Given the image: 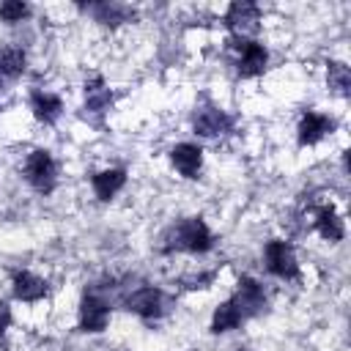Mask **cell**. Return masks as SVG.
Wrapping results in <instances>:
<instances>
[{"instance_id": "6da1fadb", "label": "cell", "mask_w": 351, "mask_h": 351, "mask_svg": "<svg viewBox=\"0 0 351 351\" xmlns=\"http://www.w3.org/2000/svg\"><path fill=\"white\" fill-rule=\"evenodd\" d=\"M211 244H214V236L200 217H186L165 233V252H173V250L206 252L211 250Z\"/></svg>"}, {"instance_id": "7a4b0ae2", "label": "cell", "mask_w": 351, "mask_h": 351, "mask_svg": "<svg viewBox=\"0 0 351 351\" xmlns=\"http://www.w3.org/2000/svg\"><path fill=\"white\" fill-rule=\"evenodd\" d=\"M55 176H58V167H55V159L49 156V151H33L25 162V178L38 189V192H52L55 189Z\"/></svg>"}, {"instance_id": "3957f363", "label": "cell", "mask_w": 351, "mask_h": 351, "mask_svg": "<svg viewBox=\"0 0 351 351\" xmlns=\"http://www.w3.org/2000/svg\"><path fill=\"white\" fill-rule=\"evenodd\" d=\"M266 266L274 277H282V280H293L299 277V263H296V255H293V247L288 241H269L266 244Z\"/></svg>"}, {"instance_id": "277c9868", "label": "cell", "mask_w": 351, "mask_h": 351, "mask_svg": "<svg viewBox=\"0 0 351 351\" xmlns=\"http://www.w3.org/2000/svg\"><path fill=\"white\" fill-rule=\"evenodd\" d=\"M233 47L239 49V63H236V69H239L241 77H258V74H263V69H266V63H269V52H266L263 44L236 38Z\"/></svg>"}, {"instance_id": "5b68a950", "label": "cell", "mask_w": 351, "mask_h": 351, "mask_svg": "<svg viewBox=\"0 0 351 351\" xmlns=\"http://www.w3.org/2000/svg\"><path fill=\"white\" fill-rule=\"evenodd\" d=\"M225 25L241 38V36H252V33H258V27H261V8L255 5V3H233L230 8H228V14H225Z\"/></svg>"}, {"instance_id": "8992f818", "label": "cell", "mask_w": 351, "mask_h": 351, "mask_svg": "<svg viewBox=\"0 0 351 351\" xmlns=\"http://www.w3.org/2000/svg\"><path fill=\"white\" fill-rule=\"evenodd\" d=\"M110 321V304L99 293H88L80 304V329L82 332H101Z\"/></svg>"}, {"instance_id": "52a82bcc", "label": "cell", "mask_w": 351, "mask_h": 351, "mask_svg": "<svg viewBox=\"0 0 351 351\" xmlns=\"http://www.w3.org/2000/svg\"><path fill=\"white\" fill-rule=\"evenodd\" d=\"M233 302L239 304V310L244 313V318L258 315V313L266 310V293H263V288L252 277H241L239 280V291H236Z\"/></svg>"}, {"instance_id": "ba28073f", "label": "cell", "mask_w": 351, "mask_h": 351, "mask_svg": "<svg viewBox=\"0 0 351 351\" xmlns=\"http://www.w3.org/2000/svg\"><path fill=\"white\" fill-rule=\"evenodd\" d=\"M335 129V121L324 112L307 110L299 121V145H315L321 137H326V132Z\"/></svg>"}, {"instance_id": "9c48e42d", "label": "cell", "mask_w": 351, "mask_h": 351, "mask_svg": "<svg viewBox=\"0 0 351 351\" xmlns=\"http://www.w3.org/2000/svg\"><path fill=\"white\" fill-rule=\"evenodd\" d=\"M126 307L140 318H159L162 315V291L159 288H137L129 293Z\"/></svg>"}, {"instance_id": "30bf717a", "label": "cell", "mask_w": 351, "mask_h": 351, "mask_svg": "<svg viewBox=\"0 0 351 351\" xmlns=\"http://www.w3.org/2000/svg\"><path fill=\"white\" fill-rule=\"evenodd\" d=\"M230 129V118L219 107H200L195 112V132L203 137H217Z\"/></svg>"}, {"instance_id": "8fae6325", "label": "cell", "mask_w": 351, "mask_h": 351, "mask_svg": "<svg viewBox=\"0 0 351 351\" xmlns=\"http://www.w3.org/2000/svg\"><path fill=\"white\" fill-rule=\"evenodd\" d=\"M170 159L176 165V170L184 176V178H195L200 165H203V151L192 143H178L173 151H170Z\"/></svg>"}, {"instance_id": "7c38bea8", "label": "cell", "mask_w": 351, "mask_h": 351, "mask_svg": "<svg viewBox=\"0 0 351 351\" xmlns=\"http://www.w3.org/2000/svg\"><path fill=\"white\" fill-rule=\"evenodd\" d=\"M30 110H33V115H36L38 121L52 123V121L60 118V112H63V101H60L55 93L33 90V93H30Z\"/></svg>"}, {"instance_id": "4fadbf2b", "label": "cell", "mask_w": 351, "mask_h": 351, "mask_svg": "<svg viewBox=\"0 0 351 351\" xmlns=\"http://www.w3.org/2000/svg\"><path fill=\"white\" fill-rule=\"evenodd\" d=\"M14 296L22 302H38L47 296V282L30 271H16L14 274Z\"/></svg>"}, {"instance_id": "5bb4252c", "label": "cell", "mask_w": 351, "mask_h": 351, "mask_svg": "<svg viewBox=\"0 0 351 351\" xmlns=\"http://www.w3.org/2000/svg\"><path fill=\"white\" fill-rule=\"evenodd\" d=\"M25 49L22 47H3L0 49V88L8 82V80H16L22 71H25Z\"/></svg>"}, {"instance_id": "9a60e30c", "label": "cell", "mask_w": 351, "mask_h": 351, "mask_svg": "<svg viewBox=\"0 0 351 351\" xmlns=\"http://www.w3.org/2000/svg\"><path fill=\"white\" fill-rule=\"evenodd\" d=\"M123 184H126V170H121V167H110V170H101L93 176V192L99 200H110Z\"/></svg>"}, {"instance_id": "2e32d148", "label": "cell", "mask_w": 351, "mask_h": 351, "mask_svg": "<svg viewBox=\"0 0 351 351\" xmlns=\"http://www.w3.org/2000/svg\"><path fill=\"white\" fill-rule=\"evenodd\" d=\"M315 230L326 239V241H340L346 236V228H343V219L337 217V211L332 206H321L315 211Z\"/></svg>"}, {"instance_id": "e0dca14e", "label": "cell", "mask_w": 351, "mask_h": 351, "mask_svg": "<svg viewBox=\"0 0 351 351\" xmlns=\"http://www.w3.org/2000/svg\"><path fill=\"white\" fill-rule=\"evenodd\" d=\"M88 11L96 16V22L101 25H118V22H129L134 19V8L121 5V3H93L88 5Z\"/></svg>"}, {"instance_id": "ac0fdd59", "label": "cell", "mask_w": 351, "mask_h": 351, "mask_svg": "<svg viewBox=\"0 0 351 351\" xmlns=\"http://www.w3.org/2000/svg\"><path fill=\"white\" fill-rule=\"evenodd\" d=\"M244 321V313L239 310V304L233 302V299H228V302H222L217 310H214V318H211V332H230V329H236L239 324Z\"/></svg>"}, {"instance_id": "d6986e66", "label": "cell", "mask_w": 351, "mask_h": 351, "mask_svg": "<svg viewBox=\"0 0 351 351\" xmlns=\"http://www.w3.org/2000/svg\"><path fill=\"white\" fill-rule=\"evenodd\" d=\"M110 101H112V93H110V88H104V82H101L99 77L85 85V107H88V110L104 112V110L110 107Z\"/></svg>"}, {"instance_id": "ffe728a7", "label": "cell", "mask_w": 351, "mask_h": 351, "mask_svg": "<svg viewBox=\"0 0 351 351\" xmlns=\"http://www.w3.org/2000/svg\"><path fill=\"white\" fill-rule=\"evenodd\" d=\"M326 80H329V88H332L337 96H348V88H351V71H348L346 63H329Z\"/></svg>"}, {"instance_id": "44dd1931", "label": "cell", "mask_w": 351, "mask_h": 351, "mask_svg": "<svg viewBox=\"0 0 351 351\" xmlns=\"http://www.w3.org/2000/svg\"><path fill=\"white\" fill-rule=\"evenodd\" d=\"M27 14H30L27 3H19V0H8V3L0 5V16H3L5 22H22Z\"/></svg>"}, {"instance_id": "7402d4cb", "label": "cell", "mask_w": 351, "mask_h": 351, "mask_svg": "<svg viewBox=\"0 0 351 351\" xmlns=\"http://www.w3.org/2000/svg\"><path fill=\"white\" fill-rule=\"evenodd\" d=\"M8 324H11V310H8L5 302H0V337H3V332L8 329Z\"/></svg>"}, {"instance_id": "603a6c76", "label": "cell", "mask_w": 351, "mask_h": 351, "mask_svg": "<svg viewBox=\"0 0 351 351\" xmlns=\"http://www.w3.org/2000/svg\"><path fill=\"white\" fill-rule=\"evenodd\" d=\"M239 351H250V348H239Z\"/></svg>"}]
</instances>
